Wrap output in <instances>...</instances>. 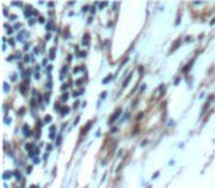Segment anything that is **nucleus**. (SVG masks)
<instances>
[{"label": "nucleus", "mask_w": 215, "mask_h": 188, "mask_svg": "<svg viewBox=\"0 0 215 188\" xmlns=\"http://www.w3.org/2000/svg\"><path fill=\"white\" fill-rule=\"evenodd\" d=\"M121 112H122V109H116V110H115V113H114L112 116H110V119H109V124H114V122L116 121V119L119 118V115H121Z\"/></svg>", "instance_id": "obj_1"}, {"label": "nucleus", "mask_w": 215, "mask_h": 188, "mask_svg": "<svg viewBox=\"0 0 215 188\" xmlns=\"http://www.w3.org/2000/svg\"><path fill=\"white\" fill-rule=\"evenodd\" d=\"M22 134H24L25 137H31V135H32V131L30 129V126H28L27 124H24V126H22Z\"/></svg>", "instance_id": "obj_2"}, {"label": "nucleus", "mask_w": 215, "mask_h": 188, "mask_svg": "<svg viewBox=\"0 0 215 188\" xmlns=\"http://www.w3.org/2000/svg\"><path fill=\"white\" fill-rule=\"evenodd\" d=\"M28 84H30V81H24V82L21 84L19 90H21V93H22V94H25V93L28 91Z\"/></svg>", "instance_id": "obj_3"}, {"label": "nucleus", "mask_w": 215, "mask_h": 188, "mask_svg": "<svg viewBox=\"0 0 215 188\" xmlns=\"http://www.w3.org/2000/svg\"><path fill=\"white\" fill-rule=\"evenodd\" d=\"M83 46H89L90 44V34H84V38H83Z\"/></svg>", "instance_id": "obj_4"}, {"label": "nucleus", "mask_w": 215, "mask_h": 188, "mask_svg": "<svg viewBox=\"0 0 215 188\" xmlns=\"http://www.w3.org/2000/svg\"><path fill=\"white\" fill-rule=\"evenodd\" d=\"M40 154V150H38V147H34L31 151H30V156L34 159V157H36V156H38Z\"/></svg>", "instance_id": "obj_5"}, {"label": "nucleus", "mask_w": 215, "mask_h": 188, "mask_svg": "<svg viewBox=\"0 0 215 188\" xmlns=\"http://www.w3.org/2000/svg\"><path fill=\"white\" fill-rule=\"evenodd\" d=\"M27 37H28V32H27V31H21L19 35H18V40H19V41H24V38H27Z\"/></svg>", "instance_id": "obj_6"}, {"label": "nucleus", "mask_w": 215, "mask_h": 188, "mask_svg": "<svg viewBox=\"0 0 215 188\" xmlns=\"http://www.w3.org/2000/svg\"><path fill=\"white\" fill-rule=\"evenodd\" d=\"M55 53H56V47H53L50 50V53H49V59H52V60H53L55 59Z\"/></svg>", "instance_id": "obj_7"}, {"label": "nucleus", "mask_w": 215, "mask_h": 188, "mask_svg": "<svg viewBox=\"0 0 215 188\" xmlns=\"http://www.w3.org/2000/svg\"><path fill=\"white\" fill-rule=\"evenodd\" d=\"M13 175L16 176V179H18V181H22V175H21L19 170H13Z\"/></svg>", "instance_id": "obj_8"}, {"label": "nucleus", "mask_w": 215, "mask_h": 188, "mask_svg": "<svg viewBox=\"0 0 215 188\" xmlns=\"http://www.w3.org/2000/svg\"><path fill=\"white\" fill-rule=\"evenodd\" d=\"M114 78V75H108L106 78H103V81H102V84H109V81Z\"/></svg>", "instance_id": "obj_9"}, {"label": "nucleus", "mask_w": 215, "mask_h": 188, "mask_svg": "<svg viewBox=\"0 0 215 188\" xmlns=\"http://www.w3.org/2000/svg\"><path fill=\"white\" fill-rule=\"evenodd\" d=\"M66 72H68V66H64V68H62V72H61V80H64V78H65Z\"/></svg>", "instance_id": "obj_10"}, {"label": "nucleus", "mask_w": 215, "mask_h": 188, "mask_svg": "<svg viewBox=\"0 0 215 188\" xmlns=\"http://www.w3.org/2000/svg\"><path fill=\"white\" fill-rule=\"evenodd\" d=\"M11 175H13L12 170H6V172L3 174V178H5V179H9V178H11Z\"/></svg>", "instance_id": "obj_11"}, {"label": "nucleus", "mask_w": 215, "mask_h": 188, "mask_svg": "<svg viewBox=\"0 0 215 188\" xmlns=\"http://www.w3.org/2000/svg\"><path fill=\"white\" fill-rule=\"evenodd\" d=\"M53 28H55L53 22H52V21H49V22L46 24V30H49V31H50V30H53Z\"/></svg>", "instance_id": "obj_12"}, {"label": "nucleus", "mask_w": 215, "mask_h": 188, "mask_svg": "<svg viewBox=\"0 0 215 188\" xmlns=\"http://www.w3.org/2000/svg\"><path fill=\"white\" fill-rule=\"evenodd\" d=\"M68 112H69V107H62V109H61V115H62V116H65Z\"/></svg>", "instance_id": "obj_13"}, {"label": "nucleus", "mask_w": 215, "mask_h": 188, "mask_svg": "<svg viewBox=\"0 0 215 188\" xmlns=\"http://www.w3.org/2000/svg\"><path fill=\"white\" fill-rule=\"evenodd\" d=\"M52 122V116L50 115H46L44 116V124H50Z\"/></svg>", "instance_id": "obj_14"}, {"label": "nucleus", "mask_w": 215, "mask_h": 188, "mask_svg": "<svg viewBox=\"0 0 215 188\" xmlns=\"http://www.w3.org/2000/svg\"><path fill=\"white\" fill-rule=\"evenodd\" d=\"M68 97H69V94H68V93H64V96L61 97V100H62V101H66Z\"/></svg>", "instance_id": "obj_15"}, {"label": "nucleus", "mask_w": 215, "mask_h": 188, "mask_svg": "<svg viewBox=\"0 0 215 188\" xmlns=\"http://www.w3.org/2000/svg\"><path fill=\"white\" fill-rule=\"evenodd\" d=\"M44 101H46V103H49V101H50V93L44 94Z\"/></svg>", "instance_id": "obj_16"}, {"label": "nucleus", "mask_w": 215, "mask_h": 188, "mask_svg": "<svg viewBox=\"0 0 215 188\" xmlns=\"http://www.w3.org/2000/svg\"><path fill=\"white\" fill-rule=\"evenodd\" d=\"M3 90H5V93H9V84H7V82H5V85H3Z\"/></svg>", "instance_id": "obj_17"}, {"label": "nucleus", "mask_w": 215, "mask_h": 188, "mask_svg": "<svg viewBox=\"0 0 215 188\" xmlns=\"http://www.w3.org/2000/svg\"><path fill=\"white\" fill-rule=\"evenodd\" d=\"M61 143H62V137L59 135L58 138H56V146H61Z\"/></svg>", "instance_id": "obj_18"}, {"label": "nucleus", "mask_w": 215, "mask_h": 188, "mask_svg": "<svg viewBox=\"0 0 215 188\" xmlns=\"http://www.w3.org/2000/svg\"><path fill=\"white\" fill-rule=\"evenodd\" d=\"M106 96H108V93H106V91L100 93V99H102V100H103V99H106Z\"/></svg>", "instance_id": "obj_19"}, {"label": "nucleus", "mask_w": 215, "mask_h": 188, "mask_svg": "<svg viewBox=\"0 0 215 188\" xmlns=\"http://www.w3.org/2000/svg\"><path fill=\"white\" fill-rule=\"evenodd\" d=\"M18 115H19V116H21V115H25V109H24V107H21V109L18 110Z\"/></svg>", "instance_id": "obj_20"}, {"label": "nucleus", "mask_w": 215, "mask_h": 188, "mask_svg": "<svg viewBox=\"0 0 215 188\" xmlns=\"http://www.w3.org/2000/svg\"><path fill=\"white\" fill-rule=\"evenodd\" d=\"M11 80H12V81H16V80H18V75H16V74H12V75H11Z\"/></svg>", "instance_id": "obj_21"}, {"label": "nucleus", "mask_w": 215, "mask_h": 188, "mask_svg": "<svg viewBox=\"0 0 215 188\" xmlns=\"http://www.w3.org/2000/svg\"><path fill=\"white\" fill-rule=\"evenodd\" d=\"M83 84H84V80H83V78L77 80V85H83Z\"/></svg>", "instance_id": "obj_22"}, {"label": "nucleus", "mask_w": 215, "mask_h": 188, "mask_svg": "<svg viewBox=\"0 0 215 188\" xmlns=\"http://www.w3.org/2000/svg\"><path fill=\"white\" fill-rule=\"evenodd\" d=\"M106 6H108V3H99V7H100V9H105Z\"/></svg>", "instance_id": "obj_23"}, {"label": "nucleus", "mask_w": 215, "mask_h": 188, "mask_svg": "<svg viewBox=\"0 0 215 188\" xmlns=\"http://www.w3.org/2000/svg\"><path fill=\"white\" fill-rule=\"evenodd\" d=\"M158 176H159V170H156V172L153 174V176H152V178H153V179H156Z\"/></svg>", "instance_id": "obj_24"}, {"label": "nucleus", "mask_w": 215, "mask_h": 188, "mask_svg": "<svg viewBox=\"0 0 215 188\" xmlns=\"http://www.w3.org/2000/svg\"><path fill=\"white\" fill-rule=\"evenodd\" d=\"M44 38H46V40H50V38H52V34H50V32H47Z\"/></svg>", "instance_id": "obj_25"}, {"label": "nucleus", "mask_w": 215, "mask_h": 188, "mask_svg": "<svg viewBox=\"0 0 215 188\" xmlns=\"http://www.w3.org/2000/svg\"><path fill=\"white\" fill-rule=\"evenodd\" d=\"M142 118H143V113H139L137 115V121H142Z\"/></svg>", "instance_id": "obj_26"}, {"label": "nucleus", "mask_w": 215, "mask_h": 188, "mask_svg": "<svg viewBox=\"0 0 215 188\" xmlns=\"http://www.w3.org/2000/svg\"><path fill=\"white\" fill-rule=\"evenodd\" d=\"M28 24H30V25H34V24H36V19H30Z\"/></svg>", "instance_id": "obj_27"}, {"label": "nucleus", "mask_w": 215, "mask_h": 188, "mask_svg": "<svg viewBox=\"0 0 215 188\" xmlns=\"http://www.w3.org/2000/svg\"><path fill=\"white\" fill-rule=\"evenodd\" d=\"M15 28H16V30L21 28V24H19V22H16V24H15Z\"/></svg>", "instance_id": "obj_28"}, {"label": "nucleus", "mask_w": 215, "mask_h": 188, "mask_svg": "<svg viewBox=\"0 0 215 188\" xmlns=\"http://www.w3.org/2000/svg\"><path fill=\"white\" fill-rule=\"evenodd\" d=\"M50 71H52V65H49V66L46 68V72H50Z\"/></svg>", "instance_id": "obj_29"}, {"label": "nucleus", "mask_w": 215, "mask_h": 188, "mask_svg": "<svg viewBox=\"0 0 215 188\" xmlns=\"http://www.w3.org/2000/svg\"><path fill=\"white\" fill-rule=\"evenodd\" d=\"M46 149H47V151H50V150H52V149H53V146H52V144H49V146H47V147H46Z\"/></svg>", "instance_id": "obj_30"}, {"label": "nucleus", "mask_w": 215, "mask_h": 188, "mask_svg": "<svg viewBox=\"0 0 215 188\" xmlns=\"http://www.w3.org/2000/svg\"><path fill=\"white\" fill-rule=\"evenodd\" d=\"M28 49H30V44H28V43H27V44H25V46H24V50H28Z\"/></svg>", "instance_id": "obj_31"}]
</instances>
